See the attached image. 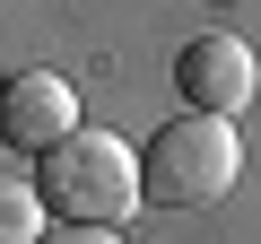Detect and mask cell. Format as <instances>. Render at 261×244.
Returning <instances> with one entry per match:
<instances>
[{
	"instance_id": "6da1fadb",
	"label": "cell",
	"mask_w": 261,
	"mask_h": 244,
	"mask_svg": "<svg viewBox=\"0 0 261 244\" xmlns=\"http://www.w3.org/2000/svg\"><path fill=\"white\" fill-rule=\"evenodd\" d=\"M35 201L53 227H113L140 209V149L113 131H70L53 157H35Z\"/></svg>"
},
{
	"instance_id": "7a4b0ae2",
	"label": "cell",
	"mask_w": 261,
	"mask_h": 244,
	"mask_svg": "<svg viewBox=\"0 0 261 244\" xmlns=\"http://www.w3.org/2000/svg\"><path fill=\"white\" fill-rule=\"evenodd\" d=\"M235 166H244L235 122H218V113H174L166 131L140 149V201H148V209H209V201H226Z\"/></svg>"
},
{
	"instance_id": "3957f363",
	"label": "cell",
	"mask_w": 261,
	"mask_h": 244,
	"mask_svg": "<svg viewBox=\"0 0 261 244\" xmlns=\"http://www.w3.org/2000/svg\"><path fill=\"white\" fill-rule=\"evenodd\" d=\"M252 87H261V70H252V44L244 35H192L183 53H174V96H183V113H218V122H235L244 105H252Z\"/></svg>"
},
{
	"instance_id": "277c9868",
	"label": "cell",
	"mask_w": 261,
	"mask_h": 244,
	"mask_svg": "<svg viewBox=\"0 0 261 244\" xmlns=\"http://www.w3.org/2000/svg\"><path fill=\"white\" fill-rule=\"evenodd\" d=\"M70 131H79V96H70V79H53V70L0 79V149H9V157H53Z\"/></svg>"
},
{
	"instance_id": "5b68a950",
	"label": "cell",
	"mask_w": 261,
	"mask_h": 244,
	"mask_svg": "<svg viewBox=\"0 0 261 244\" xmlns=\"http://www.w3.org/2000/svg\"><path fill=\"white\" fill-rule=\"evenodd\" d=\"M44 235H53V218H44L35 183H0V244H44Z\"/></svg>"
},
{
	"instance_id": "8992f818",
	"label": "cell",
	"mask_w": 261,
	"mask_h": 244,
	"mask_svg": "<svg viewBox=\"0 0 261 244\" xmlns=\"http://www.w3.org/2000/svg\"><path fill=\"white\" fill-rule=\"evenodd\" d=\"M44 244H122V227H53Z\"/></svg>"
},
{
	"instance_id": "52a82bcc",
	"label": "cell",
	"mask_w": 261,
	"mask_h": 244,
	"mask_svg": "<svg viewBox=\"0 0 261 244\" xmlns=\"http://www.w3.org/2000/svg\"><path fill=\"white\" fill-rule=\"evenodd\" d=\"M209 9H218V0H209Z\"/></svg>"
}]
</instances>
